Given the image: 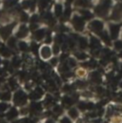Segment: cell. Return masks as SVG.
I'll use <instances>...</instances> for the list:
<instances>
[{
  "label": "cell",
  "mask_w": 122,
  "mask_h": 123,
  "mask_svg": "<svg viewBox=\"0 0 122 123\" xmlns=\"http://www.w3.org/2000/svg\"><path fill=\"white\" fill-rule=\"evenodd\" d=\"M27 101V98H26V95L23 92H17L14 95V102L17 104V105H23L25 104Z\"/></svg>",
  "instance_id": "1"
},
{
  "label": "cell",
  "mask_w": 122,
  "mask_h": 123,
  "mask_svg": "<svg viewBox=\"0 0 122 123\" xmlns=\"http://www.w3.org/2000/svg\"><path fill=\"white\" fill-rule=\"evenodd\" d=\"M69 116L72 117V118H76L78 117V111L75 109V108H72L70 109L69 111Z\"/></svg>",
  "instance_id": "2"
},
{
  "label": "cell",
  "mask_w": 122,
  "mask_h": 123,
  "mask_svg": "<svg viewBox=\"0 0 122 123\" xmlns=\"http://www.w3.org/2000/svg\"><path fill=\"white\" fill-rule=\"evenodd\" d=\"M7 117H8L9 119H12V118H14L15 117H17V111H16L15 109H12V110L8 113Z\"/></svg>",
  "instance_id": "3"
},
{
  "label": "cell",
  "mask_w": 122,
  "mask_h": 123,
  "mask_svg": "<svg viewBox=\"0 0 122 123\" xmlns=\"http://www.w3.org/2000/svg\"><path fill=\"white\" fill-rule=\"evenodd\" d=\"M50 55H51V53H50V50L48 48H44L42 50V55L44 58H48L50 56Z\"/></svg>",
  "instance_id": "4"
},
{
  "label": "cell",
  "mask_w": 122,
  "mask_h": 123,
  "mask_svg": "<svg viewBox=\"0 0 122 123\" xmlns=\"http://www.w3.org/2000/svg\"><path fill=\"white\" fill-rule=\"evenodd\" d=\"M1 98H2V99H5V100H9V99L11 98L10 92H4V93L2 94V96H1Z\"/></svg>",
  "instance_id": "5"
},
{
  "label": "cell",
  "mask_w": 122,
  "mask_h": 123,
  "mask_svg": "<svg viewBox=\"0 0 122 123\" xmlns=\"http://www.w3.org/2000/svg\"><path fill=\"white\" fill-rule=\"evenodd\" d=\"M8 108V105L6 103H0V112H4Z\"/></svg>",
  "instance_id": "6"
},
{
  "label": "cell",
  "mask_w": 122,
  "mask_h": 123,
  "mask_svg": "<svg viewBox=\"0 0 122 123\" xmlns=\"http://www.w3.org/2000/svg\"><path fill=\"white\" fill-rule=\"evenodd\" d=\"M60 123H72V122H71V120H70L69 117H63V118L60 120Z\"/></svg>",
  "instance_id": "7"
},
{
  "label": "cell",
  "mask_w": 122,
  "mask_h": 123,
  "mask_svg": "<svg viewBox=\"0 0 122 123\" xmlns=\"http://www.w3.org/2000/svg\"><path fill=\"white\" fill-rule=\"evenodd\" d=\"M79 109L82 110V111H83V110H86V109H87V105H86L85 103H80V104H79Z\"/></svg>",
  "instance_id": "8"
}]
</instances>
